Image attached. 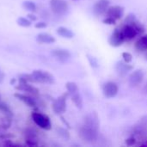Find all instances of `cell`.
<instances>
[{
    "mask_svg": "<svg viewBox=\"0 0 147 147\" xmlns=\"http://www.w3.org/2000/svg\"><path fill=\"white\" fill-rule=\"evenodd\" d=\"M105 15H106V16L111 17V18L115 19V21L120 20L124 16V8L120 5L109 6Z\"/></svg>",
    "mask_w": 147,
    "mask_h": 147,
    "instance_id": "obj_10",
    "label": "cell"
},
{
    "mask_svg": "<svg viewBox=\"0 0 147 147\" xmlns=\"http://www.w3.org/2000/svg\"><path fill=\"white\" fill-rule=\"evenodd\" d=\"M65 88H66V90H67L68 94H71V93L76 92V91L78 90V87L77 84L74 83V82H68V83H66Z\"/></svg>",
    "mask_w": 147,
    "mask_h": 147,
    "instance_id": "obj_20",
    "label": "cell"
},
{
    "mask_svg": "<svg viewBox=\"0 0 147 147\" xmlns=\"http://www.w3.org/2000/svg\"><path fill=\"white\" fill-rule=\"evenodd\" d=\"M116 21L111 17H109V16H106V18L103 20V23L105 24H108V25H113V24H115Z\"/></svg>",
    "mask_w": 147,
    "mask_h": 147,
    "instance_id": "obj_26",
    "label": "cell"
},
{
    "mask_svg": "<svg viewBox=\"0 0 147 147\" xmlns=\"http://www.w3.org/2000/svg\"><path fill=\"white\" fill-rule=\"evenodd\" d=\"M144 80V72L141 70H134L128 77V83L131 87H137Z\"/></svg>",
    "mask_w": 147,
    "mask_h": 147,
    "instance_id": "obj_9",
    "label": "cell"
},
{
    "mask_svg": "<svg viewBox=\"0 0 147 147\" xmlns=\"http://www.w3.org/2000/svg\"><path fill=\"white\" fill-rule=\"evenodd\" d=\"M52 54L57 60H59L61 63L67 62L71 57V53L68 50L63 49V48H57V49L53 50Z\"/></svg>",
    "mask_w": 147,
    "mask_h": 147,
    "instance_id": "obj_12",
    "label": "cell"
},
{
    "mask_svg": "<svg viewBox=\"0 0 147 147\" xmlns=\"http://www.w3.org/2000/svg\"><path fill=\"white\" fill-rule=\"evenodd\" d=\"M98 131L99 119L96 114L92 113L84 119V123L79 129V136L84 141L92 143L97 140Z\"/></svg>",
    "mask_w": 147,
    "mask_h": 147,
    "instance_id": "obj_1",
    "label": "cell"
},
{
    "mask_svg": "<svg viewBox=\"0 0 147 147\" xmlns=\"http://www.w3.org/2000/svg\"><path fill=\"white\" fill-rule=\"evenodd\" d=\"M135 142H136V139L134 138V137L129 138V139H127V140H126V143H127V146H134V145L135 144Z\"/></svg>",
    "mask_w": 147,
    "mask_h": 147,
    "instance_id": "obj_28",
    "label": "cell"
},
{
    "mask_svg": "<svg viewBox=\"0 0 147 147\" xmlns=\"http://www.w3.org/2000/svg\"><path fill=\"white\" fill-rule=\"evenodd\" d=\"M22 6H23V8L25 9H27L28 11H31V12H34V11L36 10V5L32 1H25V2H23Z\"/></svg>",
    "mask_w": 147,
    "mask_h": 147,
    "instance_id": "obj_21",
    "label": "cell"
},
{
    "mask_svg": "<svg viewBox=\"0 0 147 147\" xmlns=\"http://www.w3.org/2000/svg\"><path fill=\"white\" fill-rule=\"evenodd\" d=\"M25 140L26 144L29 146H37V136L34 131L32 129H28L25 134Z\"/></svg>",
    "mask_w": 147,
    "mask_h": 147,
    "instance_id": "obj_15",
    "label": "cell"
},
{
    "mask_svg": "<svg viewBox=\"0 0 147 147\" xmlns=\"http://www.w3.org/2000/svg\"><path fill=\"white\" fill-rule=\"evenodd\" d=\"M0 74H1V73H0ZM0 76H3V75H0Z\"/></svg>",
    "mask_w": 147,
    "mask_h": 147,
    "instance_id": "obj_34",
    "label": "cell"
},
{
    "mask_svg": "<svg viewBox=\"0 0 147 147\" xmlns=\"http://www.w3.org/2000/svg\"><path fill=\"white\" fill-rule=\"evenodd\" d=\"M122 59L125 62L131 63L133 60V55L128 52H124V53H122Z\"/></svg>",
    "mask_w": 147,
    "mask_h": 147,
    "instance_id": "obj_24",
    "label": "cell"
},
{
    "mask_svg": "<svg viewBox=\"0 0 147 147\" xmlns=\"http://www.w3.org/2000/svg\"><path fill=\"white\" fill-rule=\"evenodd\" d=\"M0 101H1V96H0Z\"/></svg>",
    "mask_w": 147,
    "mask_h": 147,
    "instance_id": "obj_33",
    "label": "cell"
},
{
    "mask_svg": "<svg viewBox=\"0 0 147 147\" xmlns=\"http://www.w3.org/2000/svg\"><path fill=\"white\" fill-rule=\"evenodd\" d=\"M16 89L18 90H22V91H24V92H27L32 96H38L39 95V90L29 84L28 82H27L26 80L22 79V78H19V84L17 86H16Z\"/></svg>",
    "mask_w": 147,
    "mask_h": 147,
    "instance_id": "obj_7",
    "label": "cell"
},
{
    "mask_svg": "<svg viewBox=\"0 0 147 147\" xmlns=\"http://www.w3.org/2000/svg\"><path fill=\"white\" fill-rule=\"evenodd\" d=\"M0 111L3 112V114H5L6 115H9V116L12 115L11 110L9 108V106L7 104H5L4 102H2L1 101H0Z\"/></svg>",
    "mask_w": 147,
    "mask_h": 147,
    "instance_id": "obj_23",
    "label": "cell"
},
{
    "mask_svg": "<svg viewBox=\"0 0 147 147\" xmlns=\"http://www.w3.org/2000/svg\"><path fill=\"white\" fill-rule=\"evenodd\" d=\"M68 96H69V94L66 92V93L61 95L60 96H59L57 99H55V101L53 103V109L55 114L61 115V114L65 112V110H66V101H67Z\"/></svg>",
    "mask_w": 147,
    "mask_h": 147,
    "instance_id": "obj_5",
    "label": "cell"
},
{
    "mask_svg": "<svg viewBox=\"0 0 147 147\" xmlns=\"http://www.w3.org/2000/svg\"><path fill=\"white\" fill-rule=\"evenodd\" d=\"M146 59H147V51H146Z\"/></svg>",
    "mask_w": 147,
    "mask_h": 147,
    "instance_id": "obj_32",
    "label": "cell"
},
{
    "mask_svg": "<svg viewBox=\"0 0 147 147\" xmlns=\"http://www.w3.org/2000/svg\"><path fill=\"white\" fill-rule=\"evenodd\" d=\"M28 18L30 21H35V20L37 19V17H36L34 15H33V14H28Z\"/></svg>",
    "mask_w": 147,
    "mask_h": 147,
    "instance_id": "obj_29",
    "label": "cell"
},
{
    "mask_svg": "<svg viewBox=\"0 0 147 147\" xmlns=\"http://www.w3.org/2000/svg\"><path fill=\"white\" fill-rule=\"evenodd\" d=\"M31 118L33 121L41 129L50 130L52 128V123L47 115L39 112H33L31 115Z\"/></svg>",
    "mask_w": 147,
    "mask_h": 147,
    "instance_id": "obj_3",
    "label": "cell"
},
{
    "mask_svg": "<svg viewBox=\"0 0 147 147\" xmlns=\"http://www.w3.org/2000/svg\"><path fill=\"white\" fill-rule=\"evenodd\" d=\"M17 24L22 26V27H24V28H27V27H29L31 26V21L28 18H25V17H19L17 19Z\"/></svg>",
    "mask_w": 147,
    "mask_h": 147,
    "instance_id": "obj_22",
    "label": "cell"
},
{
    "mask_svg": "<svg viewBox=\"0 0 147 147\" xmlns=\"http://www.w3.org/2000/svg\"><path fill=\"white\" fill-rule=\"evenodd\" d=\"M143 90H144V92L147 94V82L146 83V84H145V86H144V89H143Z\"/></svg>",
    "mask_w": 147,
    "mask_h": 147,
    "instance_id": "obj_30",
    "label": "cell"
},
{
    "mask_svg": "<svg viewBox=\"0 0 147 147\" xmlns=\"http://www.w3.org/2000/svg\"><path fill=\"white\" fill-rule=\"evenodd\" d=\"M109 42L110 46L115 47H118L121 46L125 42V38L123 36L121 29H115L109 36Z\"/></svg>",
    "mask_w": 147,
    "mask_h": 147,
    "instance_id": "obj_8",
    "label": "cell"
},
{
    "mask_svg": "<svg viewBox=\"0 0 147 147\" xmlns=\"http://www.w3.org/2000/svg\"><path fill=\"white\" fill-rule=\"evenodd\" d=\"M21 78L26 80L28 83H37V84H51L54 83L53 76L42 70H34L31 74H22L20 76Z\"/></svg>",
    "mask_w": 147,
    "mask_h": 147,
    "instance_id": "obj_2",
    "label": "cell"
},
{
    "mask_svg": "<svg viewBox=\"0 0 147 147\" xmlns=\"http://www.w3.org/2000/svg\"><path fill=\"white\" fill-rule=\"evenodd\" d=\"M57 34L65 39H72L74 37V33L65 27H59L57 28Z\"/></svg>",
    "mask_w": 147,
    "mask_h": 147,
    "instance_id": "obj_18",
    "label": "cell"
},
{
    "mask_svg": "<svg viewBox=\"0 0 147 147\" xmlns=\"http://www.w3.org/2000/svg\"><path fill=\"white\" fill-rule=\"evenodd\" d=\"M88 59H89L90 64L91 66H93V67H97L98 66V63H97V60L96 59V58L88 55Z\"/></svg>",
    "mask_w": 147,
    "mask_h": 147,
    "instance_id": "obj_25",
    "label": "cell"
},
{
    "mask_svg": "<svg viewBox=\"0 0 147 147\" xmlns=\"http://www.w3.org/2000/svg\"><path fill=\"white\" fill-rule=\"evenodd\" d=\"M50 7L56 16H65L69 9L68 3L65 0H50Z\"/></svg>",
    "mask_w": 147,
    "mask_h": 147,
    "instance_id": "obj_4",
    "label": "cell"
},
{
    "mask_svg": "<svg viewBox=\"0 0 147 147\" xmlns=\"http://www.w3.org/2000/svg\"><path fill=\"white\" fill-rule=\"evenodd\" d=\"M2 78H3V76H0V82H1V80H2Z\"/></svg>",
    "mask_w": 147,
    "mask_h": 147,
    "instance_id": "obj_31",
    "label": "cell"
},
{
    "mask_svg": "<svg viewBox=\"0 0 147 147\" xmlns=\"http://www.w3.org/2000/svg\"><path fill=\"white\" fill-rule=\"evenodd\" d=\"M36 40L39 43H44V44H52L55 42V38L47 33H40L36 36Z\"/></svg>",
    "mask_w": 147,
    "mask_h": 147,
    "instance_id": "obj_16",
    "label": "cell"
},
{
    "mask_svg": "<svg viewBox=\"0 0 147 147\" xmlns=\"http://www.w3.org/2000/svg\"><path fill=\"white\" fill-rule=\"evenodd\" d=\"M47 23H46V22H37V23H35V25H34V27H35L36 28H47Z\"/></svg>",
    "mask_w": 147,
    "mask_h": 147,
    "instance_id": "obj_27",
    "label": "cell"
},
{
    "mask_svg": "<svg viewBox=\"0 0 147 147\" xmlns=\"http://www.w3.org/2000/svg\"><path fill=\"white\" fill-rule=\"evenodd\" d=\"M115 69L117 73L121 76V77H125L129 71H131L132 70H134V66L130 65V63H127L124 60L122 61H118L116 65H115Z\"/></svg>",
    "mask_w": 147,
    "mask_h": 147,
    "instance_id": "obj_13",
    "label": "cell"
},
{
    "mask_svg": "<svg viewBox=\"0 0 147 147\" xmlns=\"http://www.w3.org/2000/svg\"><path fill=\"white\" fill-rule=\"evenodd\" d=\"M15 97H16L18 100L22 101L23 103H25L26 105H28V107L30 108H34L37 106V102H36V100L30 96H28V95H24V94H21V93H16L15 95Z\"/></svg>",
    "mask_w": 147,
    "mask_h": 147,
    "instance_id": "obj_14",
    "label": "cell"
},
{
    "mask_svg": "<svg viewBox=\"0 0 147 147\" xmlns=\"http://www.w3.org/2000/svg\"><path fill=\"white\" fill-rule=\"evenodd\" d=\"M69 96H71V101L73 102V103L75 104V106L78 109H82L83 108V99H82V96H81V95L79 93V90H78L76 92H73L71 94H69Z\"/></svg>",
    "mask_w": 147,
    "mask_h": 147,
    "instance_id": "obj_19",
    "label": "cell"
},
{
    "mask_svg": "<svg viewBox=\"0 0 147 147\" xmlns=\"http://www.w3.org/2000/svg\"><path fill=\"white\" fill-rule=\"evenodd\" d=\"M110 6L109 0H97L93 6V12L96 16H102L106 14Z\"/></svg>",
    "mask_w": 147,
    "mask_h": 147,
    "instance_id": "obj_11",
    "label": "cell"
},
{
    "mask_svg": "<svg viewBox=\"0 0 147 147\" xmlns=\"http://www.w3.org/2000/svg\"><path fill=\"white\" fill-rule=\"evenodd\" d=\"M119 91L118 84L115 82L109 81L105 83L102 86V93L105 97L107 98H113L115 97Z\"/></svg>",
    "mask_w": 147,
    "mask_h": 147,
    "instance_id": "obj_6",
    "label": "cell"
},
{
    "mask_svg": "<svg viewBox=\"0 0 147 147\" xmlns=\"http://www.w3.org/2000/svg\"><path fill=\"white\" fill-rule=\"evenodd\" d=\"M135 49L139 52L147 51V34L141 36L135 43Z\"/></svg>",
    "mask_w": 147,
    "mask_h": 147,
    "instance_id": "obj_17",
    "label": "cell"
}]
</instances>
